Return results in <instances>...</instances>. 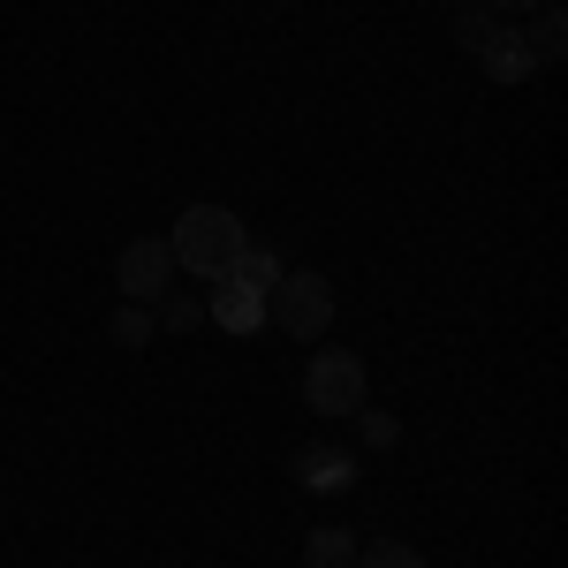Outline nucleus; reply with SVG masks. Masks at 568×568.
<instances>
[{
	"label": "nucleus",
	"mask_w": 568,
	"mask_h": 568,
	"mask_svg": "<svg viewBox=\"0 0 568 568\" xmlns=\"http://www.w3.org/2000/svg\"><path fill=\"white\" fill-rule=\"evenodd\" d=\"M493 16H530V8H546V0H485Z\"/></svg>",
	"instance_id": "nucleus-15"
},
{
	"label": "nucleus",
	"mask_w": 568,
	"mask_h": 568,
	"mask_svg": "<svg viewBox=\"0 0 568 568\" xmlns=\"http://www.w3.org/2000/svg\"><path fill=\"white\" fill-rule=\"evenodd\" d=\"M356 568H425V554L409 538H372V546H356Z\"/></svg>",
	"instance_id": "nucleus-11"
},
{
	"label": "nucleus",
	"mask_w": 568,
	"mask_h": 568,
	"mask_svg": "<svg viewBox=\"0 0 568 568\" xmlns=\"http://www.w3.org/2000/svg\"><path fill=\"white\" fill-rule=\"evenodd\" d=\"M243 220L227 213V205H190L175 220V235H168V251H175V273H197V281H220V273H235L243 258Z\"/></svg>",
	"instance_id": "nucleus-1"
},
{
	"label": "nucleus",
	"mask_w": 568,
	"mask_h": 568,
	"mask_svg": "<svg viewBox=\"0 0 568 568\" xmlns=\"http://www.w3.org/2000/svg\"><path fill=\"white\" fill-rule=\"evenodd\" d=\"M524 45H530V61H538V69H554V61L568 53V16L554 8V0H546V8H530V31H524Z\"/></svg>",
	"instance_id": "nucleus-8"
},
{
	"label": "nucleus",
	"mask_w": 568,
	"mask_h": 568,
	"mask_svg": "<svg viewBox=\"0 0 568 568\" xmlns=\"http://www.w3.org/2000/svg\"><path fill=\"white\" fill-rule=\"evenodd\" d=\"M114 288H122V304H160V296L175 288V251H168V235H136V243H122Z\"/></svg>",
	"instance_id": "nucleus-4"
},
{
	"label": "nucleus",
	"mask_w": 568,
	"mask_h": 568,
	"mask_svg": "<svg viewBox=\"0 0 568 568\" xmlns=\"http://www.w3.org/2000/svg\"><path fill=\"white\" fill-rule=\"evenodd\" d=\"M288 470H296L304 493H349V485H356V455H349V447H334V439H311V447L288 455Z\"/></svg>",
	"instance_id": "nucleus-5"
},
{
	"label": "nucleus",
	"mask_w": 568,
	"mask_h": 568,
	"mask_svg": "<svg viewBox=\"0 0 568 568\" xmlns=\"http://www.w3.org/2000/svg\"><path fill=\"white\" fill-rule=\"evenodd\" d=\"M152 326H168V334H197V326H205V304H197V296H175V288H168V296H160V318H152Z\"/></svg>",
	"instance_id": "nucleus-13"
},
{
	"label": "nucleus",
	"mask_w": 568,
	"mask_h": 568,
	"mask_svg": "<svg viewBox=\"0 0 568 568\" xmlns=\"http://www.w3.org/2000/svg\"><path fill=\"white\" fill-rule=\"evenodd\" d=\"M265 318L288 342H326V326H334V281L311 273V265H281V281L265 288Z\"/></svg>",
	"instance_id": "nucleus-2"
},
{
	"label": "nucleus",
	"mask_w": 568,
	"mask_h": 568,
	"mask_svg": "<svg viewBox=\"0 0 568 568\" xmlns=\"http://www.w3.org/2000/svg\"><path fill=\"white\" fill-rule=\"evenodd\" d=\"M304 568H356V538H349V530H334V524H318L304 538Z\"/></svg>",
	"instance_id": "nucleus-9"
},
{
	"label": "nucleus",
	"mask_w": 568,
	"mask_h": 568,
	"mask_svg": "<svg viewBox=\"0 0 568 568\" xmlns=\"http://www.w3.org/2000/svg\"><path fill=\"white\" fill-rule=\"evenodd\" d=\"M235 281H251V288H273L281 281V258L258 251V243H243V258H235Z\"/></svg>",
	"instance_id": "nucleus-14"
},
{
	"label": "nucleus",
	"mask_w": 568,
	"mask_h": 568,
	"mask_svg": "<svg viewBox=\"0 0 568 568\" xmlns=\"http://www.w3.org/2000/svg\"><path fill=\"white\" fill-rule=\"evenodd\" d=\"M106 334H114L122 349H144V342L160 334V326H152V304H122L114 318H106Z\"/></svg>",
	"instance_id": "nucleus-12"
},
{
	"label": "nucleus",
	"mask_w": 568,
	"mask_h": 568,
	"mask_svg": "<svg viewBox=\"0 0 568 568\" xmlns=\"http://www.w3.org/2000/svg\"><path fill=\"white\" fill-rule=\"evenodd\" d=\"M205 318H220V334H258V326H265V288L235 281V273H220V281H213V304H205Z\"/></svg>",
	"instance_id": "nucleus-6"
},
{
	"label": "nucleus",
	"mask_w": 568,
	"mask_h": 568,
	"mask_svg": "<svg viewBox=\"0 0 568 568\" xmlns=\"http://www.w3.org/2000/svg\"><path fill=\"white\" fill-rule=\"evenodd\" d=\"M364 394H372L364 356L318 349V356L304 364V409H318V417H356V409H364Z\"/></svg>",
	"instance_id": "nucleus-3"
},
{
	"label": "nucleus",
	"mask_w": 568,
	"mask_h": 568,
	"mask_svg": "<svg viewBox=\"0 0 568 568\" xmlns=\"http://www.w3.org/2000/svg\"><path fill=\"white\" fill-rule=\"evenodd\" d=\"M478 69H485V77H493V84H524V77H530V69H538V61H530L524 31H493V45H485V53H478Z\"/></svg>",
	"instance_id": "nucleus-7"
},
{
	"label": "nucleus",
	"mask_w": 568,
	"mask_h": 568,
	"mask_svg": "<svg viewBox=\"0 0 568 568\" xmlns=\"http://www.w3.org/2000/svg\"><path fill=\"white\" fill-rule=\"evenodd\" d=\"M493 31H500V16H493V8H470V0H463V16H455V45H463V53H470V61H478L485 45H493Z\"/></svg>",
	"instance_id": "nucleus-10"
},
{
	"label": "nucleus",
	"mask_w": 568,
	"mask_h": 568,
	"mask_svg": "<svg viewBox=\"0 0 568 568\" xmlns=\"http://www.w3.org/2000/svg\"><path fill=\"white\" fill-rule=\"evenodd\" d=\"M447 8H463V0H447Z\"/></svg>",
	"instance_id": "nucleus-16"
}]
</instances>
